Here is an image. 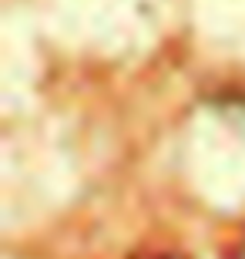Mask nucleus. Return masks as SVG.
<instances>
[]
</instances>
